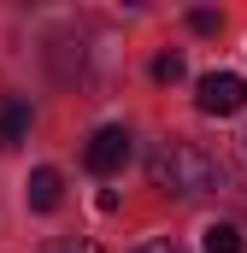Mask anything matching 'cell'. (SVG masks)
Returning a JSON list of instances; mask_svg holds the SVG:
<instances>
[{"mask_svg": "<svg viewBox=\"0 0 247 253\" xmlns=\"http://www.w3.org/2000/svg\"><path fill=\"white\" fill-rule=\"evenodd\" d=\"M188 30H200V36H212V30H218V12H206V6H200V12H188Z\"/></svg>", "mask_w": 247, "mask_h": 253, "instance_id": "9", "label": "cell"}, {"mask_svg": "<svg viewBox=\"0 0 247 253\" xmlns=\"http://www.w3.org/2000/svg\"><path fill=\"white\" fill-rule=\"evenodd\" d=\"M47 253H100V242H88V236H71V242H59V248H47Z\"/></svg>", "mask_w": 247, "mask_h": 253, "instance_id": "8", "label": "cell"}, {"mask_svg": "<svg viewBox=\"0 0 247 253\" xmlns=\"http://www.w3.org/2000/svg\"><path fill=\"white\" fill-rule=\"evenodd\" d=\"M82 159H88V171H94V177H118L124 159H129V129H124V124H100L94 135H88Z\"/></svg>", "mask_w": 247, "mask_h": 253, "instance_id": "3", "label": "cell"}, {"mask_svg": "<svg viewBox=\"0 0 247 253\" xmlns=\"http://www.w3.org/2000/svg\"><path fill=\"white\" fill-rule=\"evenodd\" d=\"M200 248H206V253H242V230L218 218V224H206V230H200Z\"/></svg>", "mask_w": 247, "mask_h": 253, "instance_id": "6", "label": "cell"}, {"mask_svg": "<svg viewBox=\"0 0 247 253\" xmlns=\"http://www.w3.org/2000/svg\"><path fill=\"white\" fill-rule=\"evenodd\" d=\"M147 177H153V189H159V194L200 200V194L218 189L224 165H218L206 147H194V141H183V135H171V141H159V147L147 153Z\"/></svg>", "mask_w": 247, "mask_h": 253, "instance_id": "1", "label": "cell"}, {"mask_svg": "<svg viewBox=\"0 0 247 253\" xmlns=\"http://www.w3.org/2000/svg\"><path fill=\"white\" fill-rule=\"evenodd\" d=\"M135 253H183L177 242H147V248H135Z\"/></svg>", "mask_w": 247, "mask_h": 253, "instance_id": "10", "label": "cell"}, {"mask_svg": "<svg viewBox=\"0 0 247 253\" xmlns=\"http://www.w3.org/2000/svg\"><path fill=\"white\" fill-rule=\"evenodd\" d=\"M30 129V100H6L0 106V147H18Z\"/></svg>", "mask_w": 247, "mask_h": 253, "instance_id": "5", "label": "cell"}, {"mask_svg": "<svg viewBox=\"0 0 247 253\" xmlns=\"http://www.w3.org/2000/svg\"><path fill=\"white\" fill-rule=\"evenodd\" d=\"M194 106H200L206 118H230V112H242V106H247V83L236 77V71H212V77H200Z\"/></svg>", "mask_w": 247, "mask_h": 253, "instance_id": "2", "label": "cell"}, {"mask_svg": "<svg viewBox=\"0 0 247 253\" xmlns=\"http://www.w3.org/2000/svg\"><path fill=\"white\" fill-rule=\"evenodd\" d=\"M153 83H183V53H159L153 59Z\"/></svg>", "mask_w": 247, "mask_h": 253, "instance_id": "7", "label": "cell"}, {"mask_svg": "<svg viewBox=\"0 0 247 253\" xmlns=\"http://www.w3.org/2000/svg\"><path fill=\"white\" fill-rule=\"evenodd\" d=\"M59 194H65V183H59V171H53V165L30 171V206H36V212H53V206H59Z\"/></svg>", "mask_w": 247, "mask_h": 253, "instance_id": "4", "label": "cell"}]
</instances>
